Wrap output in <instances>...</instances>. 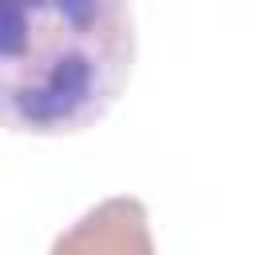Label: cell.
<instances>
[{"label":"cell","instance_id":"obj_1","mask_svg":"<svg viewBox=\"0 0 255 255\" xmlns=\"http://www.w3.org/2000/svg\"><path fill=\"white\" fill-rule=\"evenodd\" d=\"M135 60L131 8L120 0H8L0 8L4 124L68 135L108 116Z\"/></svg>","mask_w":255,"mask_h":255},{"label":"cell","instance_id":"obj_2","mask_svg":"<svg viewBox=\"0 0 255 255\" xmlns=\"http://www.w3.org/2000/svg\"><path fill=\"white\" fill-rule=\"evenodd\" d=\"M48 255H155L143 199L112 195L88 207L68 231L56 235Z\"/></svg>","mask_w":255,"mask_h":255}]
</instances>
